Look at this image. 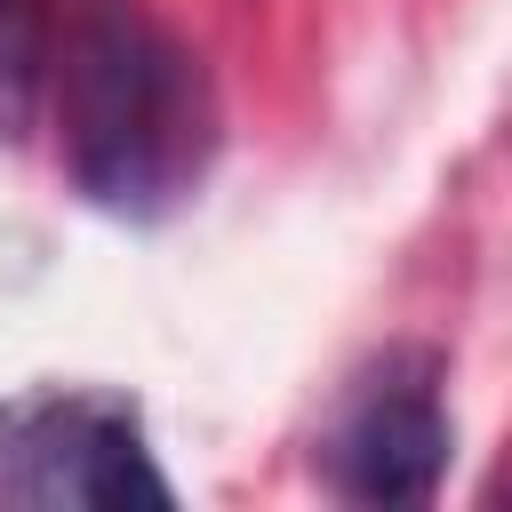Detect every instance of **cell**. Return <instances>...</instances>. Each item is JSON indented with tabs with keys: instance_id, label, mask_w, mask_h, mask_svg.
<instances>
[{
	"instance_id": "obj_1",
	"label": "cell",
	"mask_w": 512,
	"mask_h": 512,
	"mask_svg": "<svg viewBox=\"0 0 512 512\" xmlns=\"http://www.w3.org/2000/svg\"><path fill=\"white\" fill-rule=\"evenodd\" d=\"M64 168L112 216L176 208L216 160V88L184 40L96 16L64 48Z\"/></svg>"
},
{
	"instance_id": "obj_2",
	"label": "cell",
	"mask_w": 512,
	"mask_h": 512,
	"mask_svg": "<svg viewBox=\"0 0 512 512\" xmlns=\"http://www.w3.org/2000/svg\"><path fill=\"white\" fill-rule=\"evenodd\" d=\"M0 496L8 504H168L128 400L40 392L0 408Z\"/></svg>"
},
{
	"instance_id": "obj_3",
	"label": "cell",
	"mask_w": 512,
	"mask_h": 512,
	"mask_svg": "<svg viewBox=\"0 0 512 512\" xmlns=\"http://www.w3.org/2000/svg\"><path fill=\"white\" fill-rule=\"evenodd\" d=\"M336 488L352 504H432L448 472V408L432 376H384L360 392V408L336 432Z\"/></svg>"
},
{
	"instance_id": "obj_4",
	"label": "cell",
	"mask_w": 512,
	"mask_h": 512,
	"mask_svg": "<svg viewBox=\"0 0 512 512\" xmlns=\"http://www.w3.org/2000/svg\"><path fill=\"white\" fill-rule=\"evenodd\" d=\"M48 0H0V144H24L48 104Z\"/></svg>"
}]
</instances>
